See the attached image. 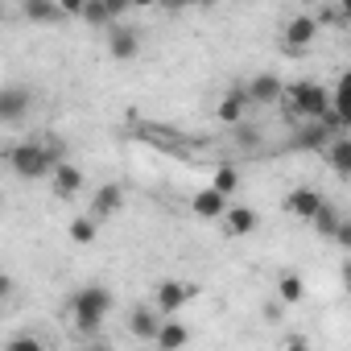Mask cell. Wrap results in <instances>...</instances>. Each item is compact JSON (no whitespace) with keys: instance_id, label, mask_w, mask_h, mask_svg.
Wrapping results in <instances>:
<instances>
[{"instance_id":"6da1fadb","label":"cell","mask_w":351,"mask_h":351,"mask_svg":"<svg viewBox=\"0 0 351 351\" xmlns=\"http://www.w3.org/2000/svg\"><path fill=\"white\" fill-rule=\"evenodd\" d=\"M5 161H9V169L17 173V178L38 182V178H54V169L66 157H62V149L54 141H21V145H13L5 153Z\"/></svg>"},{"instance_id":"7a4b0ae2","label":"cell","mask_w":351,"mask_h":351,"mask_svg":"<svg viewBox=\"0 0 351 351\" xmlns=\"http://www.w3.org/2000/svg\"><path fill=\"white\" fill-rule=\"evenodd\" d=\"M285 112L293 120H310V124H322L330 116V91L314 79H298L285 87Z\"/></svg>"},{"instance_id":"3957f363","label":"cell","mask_w":351,"mask_h":351,"mask_svg":"<svg viewBox=\"0 0 351 351\" xmlns=\"http://www.w3.org/2000/svg\"><path fill=\"white\" fill-rule=\"evenodd\" d=\"M66 310H71V322H75L83 335H91V330H99V322L112 314V293H108L104 285H83V289L71 293Z\"/></svg>"},{"instance_id":"277c9868","label":"cell","mask_w":351,"mask_h":351,"mask_svg":"<svg viewBox=\"0 0 351 351\" xmlns=\"http://www.w3.org/2000/svg\"><path fill=\"white\" fill-rule=\"evenodd\" d=\"M322 207H326V199H322L314 186H293V191L285 195V215H293V219H302V223H314Z\"/></svg>"},{"instance_id":"5b68a950","label":"cell","mask_w":351,"mask_h":351,"mask_svg":"<svg viewBox=\"0 0 351 351\" xmlns=\"http://www.w3.org/2000/svg\"><path fill=\"white\" fill-rule=\"evenodd\" d=\"M314 38H318V17H314V13H298V17H289L285 29H281L285 50H306Z\"/></svg>"},{"instance_id":"8992f818","label":"cell","mask_w":351,"mask_h":351,"mask_svg":"<svg viewBox=\"0 0 351 351\" xmlns=\"http://www.w3.org/2000/svg\"><path fill=\"white\" fill-rule=\"evenodd\" d=\"M108 54H112L116 62H132V58L141 54V34H136L132 25H116V29H108Z\"/></svg>"},{"instance_id":"52a82bcc","label":"cell","mask_w":351,"mask_h":351,"mask_svg":"<svg viewBox=\"0 0 351 351\" xmlns=\"http://www.w3.org/2000/svg\"><path fill=\"white\" fill-rule=\"evenodd\" d=\"M244 91H248V104H285V83L277 75H252Z\"/></svg>"},{"instance_id":"ba28073f","label":"cell","mask_w":351,"mask_h":351,"mask_svg":"<svg viewBox=\"0 0 351 351\" xmlns=\"http://www.w3.org/2000/svg\"><path fill=\"white\" fill-rule=\"evenodd\" d=\"M322 124H347L351 128V71H343L339 75V83H335V91H330V116L322 120Z\"/></svg>"},{"instance_id":"9c48e42d","label":"cell","mask_w":351,"mask_h":351,"mask_svg":"<svg viewBox=\"0 0 351 351\" xmlns=\"http://www.w3.org/2000/svg\"><path fill=\"white\" fill-rule=\"evenodd\" d=\"M191 293H195V289H191V285H182V281H161V285H157V293H153V306L169 318V314H178V310L191 302Z\"/></svg>"},{"instance_id":"30bf717a","label":"cell","mask_w":351,"mask_h":351,"mask_svg":"<svg viewBox=\"0 0 351 351\" xmlns=\"http://www.w3.org/2000/svg\"><path fill=\"white\" fill-rule=\"evenodd\" d=\"M191 211H195L199 219H219V223H223V215L232 211V199H223L215 186H203V191L191 199Z\"/></svg>"},{"instance_id":"8fae6325","label":"cell","mask_w":351,"mask_h":351,"mask_svg":"<svg viewBox=\"0 0 351 351\" xmlns=\"http://www.w3.org/2000/svg\"><path fill=\"white\" fill-rule=\"evenodd\" d=\"M161 310L157 306H132L128 310V330L136 335V339H157V330H161Z\"/></svg>"},{"instance_id":"7c38bea8","label":"cell","mask_w":351,"mask_h":351,"mask_svg":"<svg viewBox=\"0 0 351 351\" xmlns=\"http://www.w3.org/2000/svg\"><path fill=\"white\" fill-rule=\"evenodd\" d=\"M75 13L87 21V25H99V29H116V21L124 17V5L108 0V5H75Z\"/></svg>"},{"instance_id":"4fadbf2b","label":"cell","mask_w":351,"mask_h":351,"mask_svg":"<svg viewBox=\"0 0 351 351\" xmlns=\"http://www.w3.org/2000/svg\"><path fill=\"white\" fill-rule=\"evenodd\" d=\"M29 112V91L25 87H5L0 91V124H17Z\"/></svg>"},{"instance_id":"5bb4252c","label":"cell","mask_w":351,"mask_h":351,"mask_svg":"<svg viewBox=\"0 0 351 351\" xmlns=\"http://www.w3.org/2000/svg\"><path fill=\"white\" fill-rule=\"evenodd\" d=\"M153 343H157V351H182V347L191 343V326H186V322H178V318H165Z\"/></svg>"},{"instance_id":"9a60e30c","label":"cell","mask_w":351,"mask_h":351,"mask_svg":"<svg viewBox=\"0 0 351 351\" xmlns=\"http://www.w3.org/2000/svg\"><path fill=\"white\" fill-rule=\"evenodd\" d=\"M50 182H54V195H58V199H75V195L83 191V169L71 165V161H62V165L54 169Z\"/></svg>"},{"instance_id":"2e32d148","label":"cell","mask_w":351,"mask_h":351,"mask_svg":"<svg viewBox=\"0 0 351 351\" xmlns=\"http://www.w3.org/2000/svg\"><path fill=\"white\" fill-rule=\"evenodd\" d=\"M244 112H248V91H244V87H232V91L219 99V108H215V116H219L223 124H240Z\"/></svg>"},{"instance_id":"e0dca14e","label":"cell","mask_w":351,"mask_h":351,"mask_svg":"<svg viewBox=\"0 0 351 351\" xmlns=\"http://www.w3.org/2000/svg\"><path fill=\"white\" fill-rule=\"evenodd\" d=\"M256 223H261V219H256V211H252V207H232V211L223 215V232H228V236H236V240L252 236V232H256Z\"/></svg>"},{"instance_id":"ac0fdd59","label":"cell","mask_w":351,"mask_h":351,"mask_svg":"<svg viewBox=\"0 0 351 351\" xmlns=\"http://www.w3.org/2000/svg\"><path fill=\"white\" fill-rule=\"evenodd\" d=\"M124 207V191L116 186V182H108V186H99V195H95V203H91V215L104 223L108 215H116Z\"/></svg>"},{"instance_id":"d6986e66","label":"cell","mask_w":351,"mask_h":351,"mask_svg":"<svg viewBox=\"0 0 351 351\" xmlns=\"http://www.w3.org/2000/svg\"><path fill=\"white\" fill-rule=\"evenodd\" d=\"M322 153H326V161H330V169H335V173L351 178V136H335Z\"/></svg>"},{"instance_id":"ffe728a7","label":"cell","mask_w":351,"mask_h":351,"mask_svg":"<svg viewBox=\"0 0 351 351\" xmlns=\"http://www.w3.org/2000/svg\"><path fill=\"white\" fill-rule=\"evenodd\" d=\"M302 298H306V281L298 273H281L277 277V302L281 306H298Z\"/></svg>"},{"instance_id":"44dd1931","label":"cell","mask_w":351,"mask_h":351,"mask_svg":"<svg viewBox=\"0 0 351 351\" xmlns=\"http://www.w3.org/2000/svg\"><path fill=\"white\" fill-rule=\"evenodd\" d=\"M66 232H71L75 244H95V240H99V219H95V215H79V219H71Z\"/></svg>"},{"instance_id":"7402d4cb","label":"cell","mask_w":351,"mask_h":351,"mask_svg":"<svg viewBox=\"0 0 351 351\" xmlns=\"http://www.w3.org/2000/svg\"><path fill=\"white\" fill-rule=\"evenodd\" d=\"M211 186H215L223 199H232V195L240 191V169H236V165H219V169H215V178H211Z\"/></svg>"},{"instance_id":"603a6c76","label":"cell","mask_w":351,"mask_h":351,"mask_svg":"<svg viewBox=\"0 0 351 351\" xmlns=\"http://www.w3.org/2000/svg\"><path fill=\"white\" fill-rule=\"evenodd\" d=\"M339 228H343V215L326 203V207L318 211V219H314V232H318L322 240H335V236H339Z\"/></svg>"},{"instance_id":"cb8c5ba5","label":"cell","mask_w":351,"mask_h":351,"mask_svg":"<svg viewBox=\"0 0 351 351\" xmlns=\"http://www.w3.org/2000/svg\"><path fill=\"white\" fill-rule=\"evenodd\" d=\"M21 13H25L29 21H58V17H62V9H58V5H50V0H25Z\"/></svg>"},{"instance_id":"d4e9b609","label":"cell","mask_w":351,"mask_h":351,"mask_svg":"<svg viewBox=\"0 0 351 351\" xmlns=\"http://www.w3.org/2000/svg\"><path fill=\"white\" fill-rule=\"evenodd\" d=\"M5 351H46V343H42V339H34V335H17V339H9V343H5Z\"/></svg>"},{"instance_id":"484cf974","label":"cell","mask_w":351,"mask_h":351,"mask_svg":"<svg viewBox=\"0 0 351 351\" xmlns=\"http://www.w3.org/2000/svg\"><path fill=\"white\" fill-rule=\"evenodd\" d=\"M335 244H339L343 252H351V219H343V228H339V236H335Z\"/></svg>"},{"instance_id":"4316f807","label":"cell","mask_w":351,"mask_h":351,"mask_svg":"<svg viewBox=\"0 0 351 351\" xmlns=\"http://www.w3.org/2000/svg\"><path fill=\"white\" fill-rule=\"evenodd\" d=\"M285 351H314V347H310V339H302V335H293V339L285 343Z\"/></svg>"},{"instance_id":"83f0119b","label":"cell","mask_w":351,"mask_h":351,"mask_svg":"<svg viewBox=\"0 0 351 351\" xmlns=\"http://www.w3.org/2000/svg\"><path fill=\"white\" fill-rule=\"evenodd\" d=\"M335 9H339V25H351V0H339Z\"/></svg>"},{"instance_id":"f1b7e54d","label":"cell","mask_w":351,"mask_h":351,"mask_svg":"<svg viewBox=\"0 0 351 351\" xmlns=\"http://www.w3.org/2000/svg\"><path fill=\"white\" fill-rule=\"evenodd\" d=\"M343 289H347V293H351V261H347V265H343Z\"/></svg>"},{"instance_id":"f546056e","label":"cell","mask_w":351,"mask_h":351,"mask_svg":"<svg viewBox=\"0 0 351 351\" xmlns=\"http://www.w3.org/2000/svg\"><path fill=\"white\" fill-rule=\"evenodd\" d=\"M83 351H99V347H83Z\"/></svg>"}]
</instances>
